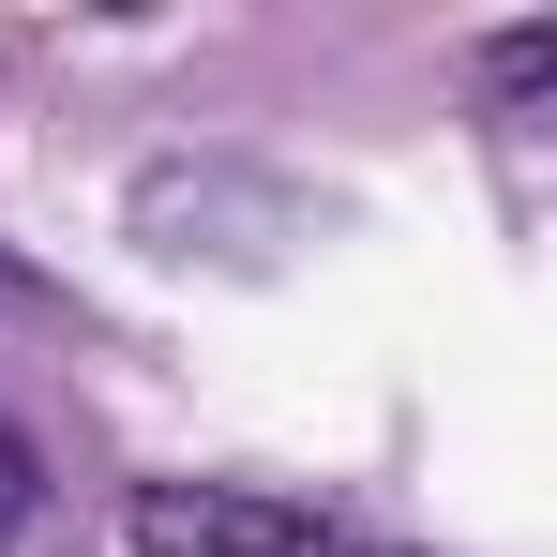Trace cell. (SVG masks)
Wrapping results in <instances>:
<instances>
[{
    "instance_id": "cell-2",
    "label": "cell",
    "mask_w": 557,
    "mask_h": 557,
    "mask_svg": "<svg viewBox=\"0 0 557 557\" xmlns=\"http://www.w3.org/2000/svg\"><path fill=\"white\" fill-rule=\"evenodd\" d=\"M557 76V15H528V30H482V91H497V121H528Z\"/></svg>"
},
{
    "instance_id": "cell-1",
    "label": "cell",
    "mask_w": 557,
    "mask_h": 557,
    "mask_svg": "<svg viewBox=\"0 0 557 557\" xmlns=\"http://www.w3.org/2000/svg\"><path fill=\"white\" fill-rule=\"evenodd\" d=\"M121 543H136V557H392L362 512L286 497V482H226V467L121 482Z\"/></svg>"
},
{
    "instance_id": "cell-3",
    "label": "cell",
    "mask_w": 557,
    "mask_h": 557,
    "mask_svg": "<svg viewBox=\"0 0 557 557\" xmlns=\"http://www.w3.org/2000/svg\"><path fill=\"white\" fill-rule=\"evenodd\" d=\"M30 528H46V453L0 422V543H30Z\"/></svg>"
}]
</instances>
